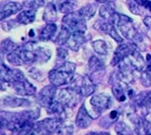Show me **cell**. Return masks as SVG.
Here are the masks:
<instances>
[{
	"mask_svg": "<svg viewBox=\"0 0 151 135\" xmlns=\"http://www.w3.org/2000/svg\"><path fill=\"white\" fill-rule=\"evenodd\" d=\"M127 5L128 9L130 10V12L134 15L137 16H143L145 15L144 10L140 7V6L135 1V0H127Z\"/></svg>",
	"mask_w": 151,
	"mask_h": 135,
	"instance_id": "32",
	"label": "cell"
},
{
	"mask_svg": "<svg viewBox=\"0 0 151 135\" xmlns=\"http://www.w3.org/2000/svg\"><path fill=\"white\" fill-rule=\"evenodd\" d=\"M87 42V38L85 37V34L82 33H72L69 39L66 43L68 49L73 51H78L83 45Z\"/></svg>",
	"mask_w": 151,
	"mask_h": 135,
	"instance_id": "19",
	"label": "cell"
},
{
	"mask_svg": "<svg viewBox=\"0 0 151 135\" xmlns=\"http://www.w3.org/2000/svg\"><path fill=\"white\" fill-rule=\"evenodd\" d=\"M136 49H137V45L133 42L128 43H119L116 50L114 51L113 59L111 60V66H116L122 60L127 58Z\"/></svg>",
	"mask_w": 151,
	"mask_h": 135,
	"instance_id": "11",
	"label": "cell"
},
{
	"mask_svg": "<svg viewBox=\"0 0 151 135\" xmlns=\"http://www.w3.org/2000/svg\"><path fill=\"white\" fill-rule=\"evenodd\" d=\"M94 28L99 32H102L103 34H106V35H109L117 43H122L124 41V38L121 34H119V31L117 30L116 27L112 21L105 19L99 20L94 24Z\"/></svg>",
	"mask_w": 151,
	"mask_h": 135,
	"instance_id": "8",
	"label": "cell"
},
{
	"mask_svg": "<svg viewBox=\"0 0 151 135\" xmlns=\"http://www.w3.org/2000/svg\"><path fill=\"white\" fill-rule=\"evenodd\" d=\"M36 19V10L35 9H27L21 11L18 14L17 20L21 25H28L33 23Z\"/></svg>",
	"mask_w": 151,
	"mask_h": 135,
	"instance_id": "23",
	"label": "cell"
},
{
	"mask_svg": "<svg viewBox=\"0 0 151 135\" xmlns=\"http://www.w3.org/2000/svg\"><path fill=\"white\" fill-rule=\"evenodd\" d=\"M116 12L113 3H105L102 4L99 7V16L102 19L111 21L114 14Z\"/></svg>",
	"mask_w": 151,
	"mask_h": 135,
	"instance_id": "28",
	"label": "cell"
},
{
	"mask_svg": "<svg viewBox=\"0 0 151 135\" xmlns=\"http://www.w3.org/2000/svg\"><path fill=\"white\" fill-rule=\"evenodd\" d=\"M11 85L17 94L21 96H33L37 92V88L31 84L26 77L11 82Z\"/></svg>",
	"mask_w": 151,
	"mask_h": 135,
	"instance_id": "12",
	"label": "cell"
},
{
	"mask_svg": "<svg viewBox=\"0 0 151 135\" xmlns=\"http://www.w3.org/2000/svg\"><path fill=\"white\" fill-rule=\"evenodd\" d=\"M105 69L104 62L96 56H92L88 60V70L90 73H96Z\"/></svg>",
	"mask_w": 151,
	"mask_h": 135,
	"instance_id": "29",
	"label": "cell"
},
{
	"mask_svg": "<svg viewBox=\"0 0 151 135\" xmlns=\"http://www.w3.org/2000/svg\"><path fill=\"white\" fill-rule=\"evenodd\" d=\"M17 48H18L17 45L15 42L9 40V39L4 40L1 43V45H0V49H1V51L3 53H6V54H8V53L12 52V51H15Z\"/></svg>",
	"mask_w": 151,
	"mask_h": 135,
	"instance_id": "33",
	"label": "cell"
},
{
	"mask_svg": "<svg viewBox=\"0 0 151 135\" xmlns=\"http://www.w3.org/2000/svg\"><path fill=\"white\" fill-rule=\"evenodd\" d=\"M62 24L66 25L72 33H82L86 34L88 29L87 20L83 18L78 11L65 15L62 18Z\"/></svg>",
	"mask_w": 151,
	"mask_h": 135,
	"instance_id": "5",
	"label": "cell"
},
{
	"mask_svg": "<svg viewBox=\"0 0 151 135\" xmlns=\"http://www.w3.org/2000/svg\"><path fill=\"white\" fill-rule=\"evenodd\" d=\"M23 8V5L18 2H8L0 5V21L11 17Z\"/></svg>",
	"mask_w": 151,
	"mask_h": 135,
	"instance_id": "18",
	"label": "cell"
},
{
	"mask_svg": "<svg viewBox=\"0 0 151 135\" xmlns=\"http://www.w3.org/2000/svg\"><path fill=\"white\" fill-rule=\"evenodd\" d=\"M68 57V51L66 48L59 47L57 50V58H58V62L63 63L67 61V59Z\"/></svg>",
	"mask_w": 151,
	"mask_h": 135,
	"instance_id": "37",
	"label": "cell"
},
{
	"mask_svg": "<svg viewBox=\"0 0 151 135\" xmlns=\"http://www.w3.org/2000/svg\"><path fill=\"white\" fill-rule=\"evenodd\" d=\"M94 120L95 119L92 117L90 112L86 107V104L83 103L78 109V114L75 120V124L79 129H87L92 124Z\"/></svg>",
	"mask_w": 151,
	"mask_h": 135,
	"instance_id": "14",
	"label": "cell"
},
{
	"mask_svg": "<svg viewBox=\"0 0 151 135\" xmlns=\"http://www.w3.org/2000/svg\"><path fill=\"white\" fill-rule=\"evenodd\" d=\"M133 122L135 131L138 134H151V121L147 120L146 117L139 116L134 113L133 117H130Z\"/></svg>",
	"mask_w": 151,
	"mask_h": 135,
	"instance_id": "15",
	"label": "cell"
},
{
	"mask_svg": "<svg viewBox=\"0 0 151 135\" xmlns=\"http://www.w3.org/2000/svg\"><path fill=\"white\" fill-rule=\"evenodd\" d=\"M3 104L6 107H27L31 105V102L27 99H21L13 96H7L3 99Z\"/></svg>",
	"mask_w": 151,
	"mask_h": 135,
	"instance_id": "21",
	"label": "cell"
},
{
	"mask_svg": "<svg viewBox=\"0 0 151 135\" xmlns=\"http://www.w3.org/2000/svg\"><path fill=\"white\" fill-rule=\"evenodd\" d=\"M4 88H3V86H2V84L1 83H0V91H2V89H3Z\"/></svg>",
	"mask_w": 151,
	"mask_h": 135,
	"instance_id": "43",
	"label": "cell"
},
{
	"mask_svg": "<svg viewBox=\"0 0 151 135\" xmlns=\"http://www.w3.org/2000/svg\"><path fill=\"white\" fill-rule=\"evenodd\" d=\"M89 103L92 108L94 113H96L99 117L101 113L106 110H109L112 105V99L106 93H99L93 95L90 99Z\"/></svg>",
	"mask_w": 151,
	"mask_h": 135,
	"instance_id": "6",
	"label": "cell"
},
{
	"mask_svg": "<svg viewBox=\"0 0 151 135\" xmlns=\"http://www.w3.org/2000/svg\"><path fill=\"white\" fill-rule=\"evenodd\" d=\"M95 1L100 4H105V3H114L116 0H95Z\"/></svg>",
	"mask_w": 151,
	"mask_h": 135,
	"instance_id": "42",
	"label": "cell"
},
{
	"mask_svg": "<svg viewBox=\"0 0 151 135\" xmlns=\"http://www.w3.org/2000/svg\"><path fill=\"white\" fill-rule=\"evenodd\" d=\"M124 60H126L137 72H141L145 68V65H146V60L143 58V56L141 55V52L139 51L138 49H136Z\"/></svg>",
	"mask_w": 151,
	"mask_h": 135,
	"instance_id": "16",
	"label": "cell"
},
{
	"mask_svg": "<svg viewBox=\"0 0 151 135\" xmlns=\"http://www.w3.org/2000/svg\"><path fill=\"white\" fill-rule=\"evenodd\" d=\"M46 4L45 0H27L25 2V7L29 9H37Z\"/></svg>",
	"mask_w": 151,
	"mask_h": 135,
	"instance_id": "35",
	"label": "cell"
},
{
	"mask_svg": "<svg viewBox=\"0 0 151 135\" xmlns=\"http://www.w3.org/2000/svg\"><path fill=\"white\" fill-rule=\"evenodd\" d=\"M6 60L7 61L10 63V64H12L14 66H20V65H23L22 62H21V60L19 59L18 57V55L17 53V51H12V52H10L6 55Z\"/></svg>",
	"mask_w": 151,
	"mask_h": 135,
	"instance_id": "36",
	"label": "cell"
},
{
	"mask_svg": "<svg viewBox=\"0 0 151 135\" xmlns=\"http://www.w3.org/2000/svg\"><path fill=\"white\" fill-rule=\"evenodd\" d=\"M57 30H58V26L55 23H47L46 27L41 30L39 39L41 41L51 40L53 37L56 35Z\"/></svg>",
	"mask_w": 151,
	"mask_h": 135,
	"instance_id": "24",
	"label": "cell"
},
{
	"mask_svg": "<svg viewBox=\"0 0 151 135\" xmlns=\"http://www.w3.org/2000/svg\"><path fill=\"white\" fill-rule=\"evenodd\" d=\"M131 106L136 114L147 117L151 109V91H142L137 95H135L132 99Z\"/></svg>",
	"mask_w": 151,
	"mask_h": 135,
	"instance_id": "4",
	"label": "cell"
},
{
	"mask_svg": "<svg viewBox=\"0 0 151 135\" xmlns=\"http://www.w3.org/2000/svg\"><path fill=\"white\" fill-rule=\"evenodd\" d=\"M96 9H98V6H96V4L90 3V4H87V5L83 6L82 7H80L78 10V13L83 18H85L88 21L95 16V14L96 12Z\"/></svg>",
	"mask_w": 151,
	"mask_h": 135,
	"instance_id": "26",
	"label": "cell"
},
{
	"mask_svg": "<svg viewBox=\"0 0 151 135\" xmlns=\"http://www.w3.org/2000/svg\"><path fill=\"white\" fill-rule=\"evenodd\" d=\"M8 123H9V120H8L7 118L3 117V116H0V131H3L5 129H7Z\"/></svg>",
	"mask_w": 151,
	"mask_h": 135,
	"instance_id": "40",
	"label": "cell"
},
{
	"mask_svg": "<svg viewBox=\"0 0 151 135\" xmlns=\"http://www.w3.org/2000/svg\"><path fill=\"white\" fill-rule=\"evenodd\" d=\"M115 130H116V132L118 134H128V133L133 132L130 127H129L126 122L121 121V120L116 123Z\"/></svg>",
	"mask_w": 151,
	"mask_h": 135,
	"instance_id": "34",
	"label": "cell"
},
{
	"mask_svg": "<svg viewBox=\"0 0 151 135\" xmlns=\"http://www.w3.org/2000/svg\"><path fill=\"white\" fill-rule=\"evenodd\" d=\"M146 65L140 73V82L146 87H151V54H147L146 58Z\"/></svg>",
	"mask_w": 151,
	"mask_h": 135,
	"instance_id": "20",
	"label": "cell"
},
{
	"mask_svg": "<svg viewBox=\"0 0 151 135\" xmlns=\"http://www.w3.org/2000/svg\"><path fill=\"white\" fill-rule=\"evenodd\" d=\"M77 64L72 61H65L59 64L56 69L49 71L48 78L51 84L56 87L69 85L76 75Z\"/></svg>",
	"mask_w": 151,
	"mask_h": 135,
	"instance_id": "2",
	"label": "cell"
},
{
	"mask_svg": "<svg viewBox=\"0 0 151 135\" xmlns=\"http://www.w3.org/2000/svg\"><path fill=\"white\" fill-rule=\"evenodd\" d=\"M57 88L58 87H56L55 85L50 84V85L45 86L39 91L38 96H37V100L42 107L47 108L52 101L56 99L57 92H58Z\"/></svg>",
	"mask_w": 151,
	"mask_h": 135,
	"instance_id": "13",
	"label": "cell"
},
{
	"mask_svg": "<svg viewBox=\"0 0 151 135\" xmlns=\"http://www.w3.org/2000/svg\"><path fill=\"white\" fill-rule=\"evenodd\" d=\"M119 116H120L119 112H118L116 110H111L109 112V115H107L106 117H105L102 120V122L100 123V124L103 125L104 127H109V126L112 125L114 122L118 120V119H119Z\"/></svg>",
	"mask_w": 151,
	"mask_h": 135,
	"instance_id": "31",
	"label": "cell"
},
{
	"mask_svg": "<svg viewBox=\"0 0 151 135\" xmlns=\"http://www.w3.org/2000/svg\"><path fill=\"white\" fill-rule=\"evenodd\" d=\"M91 46L93 48V50L101 56H106L109 53V47L105 40L103 39H96L91 42Z\"/></svg>",
	"mask_w": 151,
	"mask_h": 135,
	"instance_id": "27",
	"label": "cell"
},
{
	"mask_svg": "<svg viewBox=\"0 0 151 135\" xmlns=\"http://www.w3.org/2000/svg\"><path fill=\"white\" fill-rule=\"evenodd\" d=\"M46 109H47V111L48 112V114L65 120L68 116V109H70V108L66 107L63 103H61L60 101L55 99Z\"/></svg>",
	"mask_w": 151,
	"mask_h": 135,
	"instance_id": "17",
	"label": "cell"
},
{
	"mask_svg": "<svg viewBox=\"0 0 151 135\" xmlns=\"http://www.w3.org/2000/svg\"><path fill=\"white\" fill-rule=\"evenodd\" d=\"M63 122L64 120L58 117L45 119L35 123L34 131L37 133H55Z\"/></svg>",
	"mask_w": 151,
	"mask_h": 135,
	"instance_id": "10",
	"label": "cell"
},
{
	"mask_svg": "<svg viewBox=\"0 0 151 135\" xmlns=\"http://www.w3.org/2000/svg\"><path fill=\"white\" fill-rule=\"evenodd\" d=\"M80 98L81 96L71 87L60 89L57 92L56 96V99L60 101L61 103H63L68 108H74L77 106L79 102Z\"/></svg>",
	"mask_w": 151,
	"mask_h": 135,
	"instance_id": "9",
	"label": "cell"
},
{
	"mask_svg": "<svg viewBox=\"0 0 151 135\" xmlns=\"http://www.w3.org/2000/svg\"><path fill=\"white\" fill-rule=\"evenodd\" d=\"M58 17V7L56 3L50 2L47 4L44 14H43V20L47 23H54Z\"/></svg>",
	"mask_w": 151,
	"mask_h": 135,
	"instance_id": "22",
	"label": "cell"
},
{
	"mask_svg": "<svg viewBox=\"0 0 151 135\" xmlns=\"http://www.w3.org/2000/svg\"><path fill=\"white\" fill-rule=\"evenodd\" d=\"M74 132L73 126L72 125H65L64 122L58 127V129L56 131L55 133L58 134H72Z\"/></svg>",
	"mask_w": 151,
	"mask_h": 135,
	"instance_id": "38",
	"label": "cell"
},
{
	"mask_svg": "<svg viewBox=\"0 0 151 135\" xmlns=\"http://www.w3.org/2000/svg\"><path fill=\"white\" fill-rule=\"evenodd\" d=\"M76 8H77V3L75 0H65L58 6V10L65 15L74 12Z\"/></svg>",
	"mask_w": 151,
	"mask_h": 135,
	"instance_id": "30",
	"label": "cell"
},
{
	"mask_svg": "<svg viewBox=\"0 0 151 135\" xmlns=\"http://www.w3.org/2000/svg\"><path fill=\"white\" fill-rule=\"evenodd\" d=\"M71 35H72L71 30L66 25L62 24L61 28H60L58 34L57 35L54 42H55L57 45H58V46H64V45H66V43L68 42V40L69 39Z\"/></svg>",
	"mask_w": 151,
	"mask_h": 135,
	"instance_id": "25",
	"label": "cell"
},
{
	"mask_svg": "<svg viewBox=\"0 0 151 135\" xmlns=\"http://www.w3.org/2000/svg\"><path fill=\"white\" fill-rule=\"evenodd\" d=\"M135 1L140 6L144 12H149L151 13V0H135Z\"/></svg>",
	"mask_w": 151,
	"mask_h": 135,
	"instance_id": "39",
	"label": "cell"
},
{
	"mask_svg": "<svg viewBox=\"0 0 151 135\" xmlns=\"http://www.w3.org/2000/svg\"><path fill=\"white\" fill-rule=\"evenodd\" d=\"M69 87L74 89L81 97L87 98L96 91V84L92 81L90 77L76 74Z\"/></svg>",
	"mask_w": 151,
	"mask_h": 135,
	"instance_id": "3",
	"label": "cell"
},
{
	"mask_svg": "<svg viewBox=\"0 0 151 135\" xmlns=\"http://www.w3.org/2000/svg\"><path fill=\"white\" fill-rule=\"evenodd\" d=\"M111 21L115 24L123 38L137 45V43L142 41V36L137 32L134 25V21L131 17L116 11Z\"/></svg>",
	"mask_w": 151,
	"mask_h": 135,
	"instance_id": "1",
	"label": "cell"
},
{
	"mask_svg": "<svg viewBox=\"0 0 151 135\" xmlns=\"http://www.w3.org/2000/svg\"><path fill=\"white\" fill-rule=\"evenodd\" d=\"M111 91L114 98L117 101H119V102H125L128 99H132L135 96L134 91L132 89H130L129 85L120 81L116 76L115 81L112 83Z\"/></svg>",
	"mask_w": 151,
	"mask_h": 135,
	"instance_id": "7",
	"label": "cell"
},
{
	"mask_svg": "<svg viewBox=\"0 0 151 135\" xmlns=\"http://www.w3.org/2000/svg\"><path fill=\"white\" fill-rule=\"evenodd\" d=\"M143 23L145 26L148 28V30L151 31V16H147L143 19Z\"/></svg>",
	"mask_w": 151,
	"mask_h": 135,
	"instance_id": "41",
	"label": "cell"
}]
</instances>
